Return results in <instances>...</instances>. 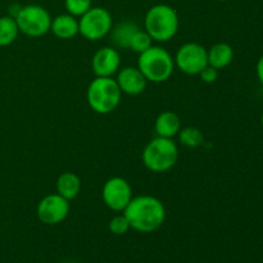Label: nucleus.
<instances>
[{
  "label": "nucleus",
  "mask_w": 263,
  "mask_h": 263,
  "mask_svg": "<svg viewBox=\"0 0 263 263\" xmlns=\"http://www.w3.org/2000/svg\"><path fill=\"white\" fill-rule=\"evenodd\" d=\"M112 27V15L102 7H91L79 21V33L90 41L100 40L109 35Z\"/></svg>",
  "instance_id": "0eeeda50"
},
{
  "label": "nucleus",
  "mask_w": 263,
  "mask_h": 263,
  "mask_svg": "<svg viewBox=\"0 0 263 263\" xmlns=\"http://www.w3.org/2000/svg\"><path fill=\"white\" fill-rule=\"evenodd\" d=\"M154 128H156L157 136L172 139L181 130V120L175 112L164 110L157 117Z\"/></svg>",
  "instance_id": "4468645a"
},
{
  "label": "nucleus",
  "mask_w": 263,
  "mask_h": 263,
  "mask_svg": "<svg viewBox=\"0 0 263 263\" xmlns=\"http://www.w3.org/2000/svg\"><path fill=\"white\" fill-rule=\"evenodd\" d=\"M123 215L130 222V228L139 233H152L163 225L166 208L163 203L152 195H140L131 199Z\"/></svg>",
  "instance_id": "f257e3e1"
},
{
  "label": "nucleus",
  "mask_w": 263,
  "mask_h": 263,
  "mask_svg": "<svg viewBox=\"0 0 263 263\" xmlns=\"http://www.w3.org/2000/svg\"><path fill=\"white\" fill-rule=\"evenodd\" d=\"M141 159L149 171L156 174L167 172L179 159V148L172 139L157 136L146 144Z\"/></svg>",
  "instance_id": "7ed1b4c3"
},
{
  "label": "nucleus",
  "mask_w": 263,
  "mask_h": 263,
  "mask_svg": "<svg viewBox=\"0 0 263 263\" xmlns=\"http://www.w3.org/2000/svg\"><path fill=\"white\" fill-rule=\"evenodd\" d=\"M257 77H258L259 82L263 85V55L259 58L258 63H257Z\"/></svg>",
  "instance_id": "b1692460"
},
{
  "label": "nucleus",
  "mask_w": 263,
  "mask_h": 263,
  "mask_svg": "<svg viewBox=\"0 0 263 263\" xmlns=\"http://www.w3.org/2000/svg\"><path fill=\"white\" fill-rule=\"evenodd\" d=\"M179 140L182 145L187 146V148H199L204 144V135L202 131L193 126H187V127L181 128L179 131Z\"/></svg>",
  "instance_id": "6ab92c4d"
},
{
  "label": "nucleus",
  "mask_w": 263,
  "mask_h": 263,
  "mask_svg": "<svg viewBox=\"0 0 263 263\" xmlns=\"http://www.w3.org/2000/svg\"><path fill=\"white\" fill-rule=\"evenodd\" d=\"M130 229V222L125 215H117L109 221V230L115 235H123Z\"/></svg>",
  "instance_id": "4be33fe9"
},
{
  "label": "nucleus",
  "mask_w": 263,
  "mask_h": 263,
  "mask_svg": "<svg viewBox=\"0 0 263 263\" xmlns=\"http://www.w3.org/2000/svg\"><path fill=\"white\" fill-rule=\"evenodd\" d=\"M200 80L205 84H213L216 82V80L218 79V69L213 68V67L207 66L202 72L199 73Z\"/></svg>",
  "instance_id": "5701e85b"
},
{
  "label": "nucleus",
  "mask_w": 263,
  "mask_h": 263,
  "mask_svg": "<svg viewBox=\"0 0 263 263\" xmlns=\"http://www.w3.org/2000/svg\"><path fill=\"white\" fill-rule=\"evenodd\" d=\"M39 220L45 225H57L66 220L69 213V200L57 194H49L39 202L37 210Z\"/></svg>",
  "instance_id": "9d476101"
},
{
  "label": "nucleus",
  "mask_w": 263,
  "mask_h": 263,
  "mask_svg": "<svg viewBox=\"0 0 263 263\" xmlns=\"http://www.w3.org/2000/svg\"><path fill=\"white\" fill-rule=\"evenodd\" d=\"M121 66L120 53L116 48L104 46L94 54L91 59L92 72L97 77H112Z\"/></svg>",
  "instance_id": "9b49d317"
},
{
  "label": "nucleus",
  "mask_w": 263,
  "mask_h": 263,
  "mask_svg": "<svg viewBox=\"0 0 263 263\" xmlns=\"http://www.w3.org/2000/svg\"><path fill=\"white\" fill-rule=\"evenodd\" d=\"M50 31L62 40L73 39L79 33V21L76 17L68 14H59L51 20Z\"/></svg>",
  "instance_id": "ddd939ff"
},
{
  "label": "nucleus",
  "mask_w": 263,
  "mask_h": 263,
  "mask_svg": "<svg viewBox=\"0 0 263 263\" xmlns=\"http://www.w3.org/2000/svg\"><path fill=\"white\" fill-rule=\"evenodd\" d=\"M14 20L20 32L30 37H40L50 31L51 15L41 5L30 4L21 7L15 13Z\"/></svg>",
  "instance_id": "423d86ee"
},
{
  "label": "nucleus",
  "mask_w": 263,
  "mask_h": 263,
  "mask_svg": "<svg viewBox=\"0 0 263 263\" xmlns=\"http://www.w3.org/2000/svg\"><path fill=\"white\" fill-rule=\"evenodd\" d=\"M220 2H230V0H220Z\"/></svg>",
  "instance_id": "a878e982"
},
{
  "label": "nucleus",
  "mask_w": 263,
  "mask_h": 263,
  "mask_svg": "<svg viewBox=\"0 0 263 263\" xmlns=\"http://www.w3.org/2000/svg\"><path fill=\"white\" fill-rule=\"evenodd\" d=\"M261 123H262V126H263V113H262V117H261Z\"/></svg>",
  "instance_id": "393cba45"
},
{
  "label": "nucleus",
  "mask_w": 263,
  "mask_h": 263,
  "mask_svg": "<svg viewBox=\"0 0 263 263\" xmlns=\"http://www.w3.org/2000/svg\"><path fill=\"white\" fill-rule=\"evenodd\" d=\"M208 66L216 69L226 68L234 59V50L229 44L218 43L207 50Z\"/></svg>",
  "instance_id": "2eb2a0df"
},
{
  "label": "nucleus",
  "mask_w": 263,
  "mask_h": 263,
  "mask_svg": "<svg viewBox=\"0 0 263 263\" xmlns=\"http://www.w3.org/2000/svg\"><path fill=\"white\" fill-rule=\"evenodd\" d=\"M118 86L123 94L127 95H139L145 90L146 79L141 73L138 67H125L121 69L117 74Z\"/></svg>",
  "instance_id": "f8f14e48"
},
{
  "label": "nucleus",
  "mask_w": 263,
  "mask_h": 263,
  "mask_svg": "<svg viewBox=\"0 0 263 263\" xmlns=\"http://www.w3.org/2000/svg\"><path fill=\"white\" fill-rule=\"evenodd\" d=\"M174 61L184 73L199 74L208 66L207 49L198 43H186L180 46Z\"/></svg>",
  "instance_id": "6e6552de"
},
{
  "label": "nucleus",
  "mask_w": 263,
  "mask_h": 263,
  "mask_svg": "<svg viewBox=\"0 0 263 263\" xmlns=\"http://www.w3.org/2000/svg\"><path fill=\"white\" fill-rule=\"evenodd\" d=\"M138 68L146 81L161 84L172 76L175 61L166 49L161 46H151L148 50L139 54Z\"/></svg>",
  "instance_id": "39448f33"
},
{
  "label": "nucleus",
  "mask_w": 263,
  "mask_h": 263,
  "mask_svg": "<svg viewBox=\"0 0 263 263\" xmlns=\"http://www.w3.org/2000/svg\"><path fill=\"white\" fill-rule=\"evenodd\" d=\"M102 198L109 210L123 212L133 199V187L123 177H110L103 185Z\"/></svg>",
  "instance_id": "1a4fd4ad"
},
{
  "label": "nucleus",
  "mask_w": 263,
  "mask_h": 263,
  "mask_svg": "<svg viewBox=\"0 0 263 263\" xmlns=\"http://www.w3.org/2000/svg\"><path fill=\"white\" fill-rule=\"evenodd\" d=\"M20 30L12 15H3L0 17V46H8L13 44L17 39Z\"/></svg>",
  "instance_id": "a211bd4d"
},
{
  "label": "nucleus",
  "mask_w": 263,
  "mask_h": 263,
  "mask_svg": "<svg viewBox=\"0 0 263 263\" xmlns=\"http://www.w3.org/2000/svg\"><path fill=\"white\" fill-rule=\"evenodd\" d=\"M177 12L167 4L153 5L144 18L145 31L154 41L166 43L175 37L179 30Z\"/></svg>",
  "instance_id": "f03ea898"
},
{
  "label": "nucleus",
  "mask_w": 263,
  "mask_h": 263,
  "mask_svg": "<svg viewBox=\"0 0 263 263\" xmlns=\"http://www.w3.org/2000/svg\"><path fill=\"white\" fill-rule=\"evenodd\" d=\"M122 91L112 77H95L87 87V103L99 115L112 113L120 105Z\"/></svg>",
  "instance_id": "20e7f679"
},
{
  "label": "nucleus",
  "mask_w": 263,
  "mask_h": 263,
  "mask_svg": "<svg viewBox=\"0 0 263 263\" xmlns=\"http://www.w3.org/2000/svg\"><path fill=\"white\" fill-rule=\"evenodd\" d=\"M81 180L73 172H63L57 180V193L64 199L72 200L80 194Z\"/></svg>",
  "instance_id": "dca6fc26"
},
{
  "label": "nucleus",
  "mask_w": 263,
  "mask_h": 263,
  "mask_svg": "<svg viewBox=\"0 0 263 263\" xmlns=\"http://www.w3.org/2000/svg\"><path fill=\"white\" fill-rule=\"evenodd\" d=\"M151 46H153V39L151 37V35H149L146 31H141L140 28H139V30L134 33L133 37H131L130 48L128 49H131V50L135 51V53L141 54L145 50H148Z\"/></svg>",
  "instance_id": "aec40b11"
},
{
  "label": "nucleus",
  "mask_w": 263,
  "mask_h": 263,
  "mask_svg": "<svg viewBox=\"0 0 263 263\" xmlns=\"http://www.w3.org/2000/svg\"><path fill=\"white\" fill-rule=\"evenodd\" d=\"M64 7L68 14L81 17L91 8V0H64Z\"/></svg>",
  "instance_id": "412c9836"
},
{
  "label": "nucleus",
  "mask_w": 263,
  "mask_h": 263,
  "mask_svg": "<svg viewBox=\"0 0 263 263\" xmlns=\"http://www.w3.org/2000/svg\"><path fill=\"white\" fill-rule=\"evenodd\" d=\"M138 30L139 26L131 21H125V22L116 26L115 28L112 27L109 32L112 44L116 46V49H128L131 37Z\"/></svg>",
  "instance_id": "f3484780"
}]
</instances>
